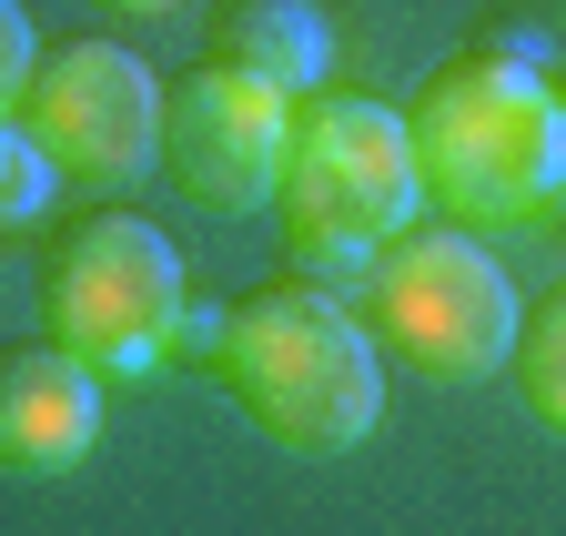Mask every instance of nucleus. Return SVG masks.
Masks as SVG:
<instances>
[{
	"instance_id": "obj_1",
	"label": "nucleus",
	"mask_w": 566,
	"mask_h": 536,
	"mask_svg": "<svg viewBox=\"0 0 566 536\" xmlns=\"http://www.w3.org/2000/svg\"><path fill=\"white\" fill-rule=\"evenodd\" d=\"M212 375L283 455H344L385 416V345L324 284H253L212 334Z\"/></svg>"
},
{
	"instance_id": "obj_2",
	"label": "nucleus",
	"mask_w": 566,
	"mask_h": 536,
	"mask_svg": "<svg viewBox=\"0 0 566 536\" xmlns=\"http://www.w3.org/2000/svg\"><path fill=\"white\" fill-rule=\"evenodd\" d=\"M415 132V172L424 192L465 223V233H516L546 223L566 192V102L506 51H465L405 112Z\"/></svg>"
},
{
	"instance_id": "obj_3",
	"label": "nucleus",
	"mask_w": 566,
	"mask_h": 536,
	"mask_svg": "<svg viewBox=\"0 0 566 536\" xmlns=\"http://www.w3.org/2000/svg\"><path fill=\"white\" fill-rule=\"evenodd\" d=\"M415 132L395 102L365 92H314L294 102V153L273 182V223L294 243V263H375L415 223Z\"/></svg>"
},
{
	"instance_id": "obj_4",
	"label": "nucleus",
	"mask_w": 566,
	"mask_h": 536,
	"mask_svg": "<svg viewBox=\"0 0 566 536\" xmlns=\"http://www.w3.org/2000/svg\"><path fill=\"white\" fill-rule=\"evenodd\" d=\"M516 284L465 223H405L365 263V324L415 385H475L516 355Z\"/></svg>"
},
{
	"instance_id": "obj_5",
	"label": "nucleus",
	"mask_w": 566,
	"mask_h": 536,
	"mask_svg": "<svg viewBox=\"0 0 566 536\" xmlns=\"http://www.w3.org/2000/svg\"><path fill=\"white\" fill-rule=\"evenodd\" d=\"M41 324L92 375H142L182 324V263H172L163 223H142V213L61 223L41 253Z\"/></svg>"
},
{
	"instance_id": "obj_6",
	"label": "nucleus",
	"mask_w": 566,
	"mask_h": 536,
	"mask_svg": "<svg viewBox=\"0 0 566 536\" xmlns=\"http://www.w3.org/2000/svg\"><path fill=\"white\" fill-rule=\"evenodd\" d=\"M21 132L51 153L61 182L132 192L142 172H163V82L122 41H61L21 92Z\"/></svg>"
},
{
	"instance_id": "obj_7",
	"label": "nucleus",
	"mask_w": 566,
	"mask_h": 536,
	"mask_svg": "<svg viewBox=\"0 0 566 536\" xmlns=\"http://www.w3.org/2000/svg\"><path fill=\"white\" fill-rule=\"evenodd\" d=\"M294 153V92H273L233 61H192L163 92V172L192 213H253L273 203Z\"/></svg>"
},
{
	"instance_id": "obj_8",
	"label": "nucleus",
	"mask_w": 566,
	"mask_h": 536,
	"mask_svg": "<svg viewBox=\"0 0 566 536\" xmlns=\"http://www.w3.org/2000/svg\"><path fill=\"white\" fill-rule=\"evenodd\" d=\"M102 445V375L71 345H0V476H71Z\"/></svg>"
},
{
	"instance_id": "obj_9",
	"label": "nucleus",
	"mask_w": 566,
	"mask_h": 536,
	"mask_svg": "<svg viewBox=\"0 0 566 536\" xmlns=\"http://www.w3.org/2000/svg\"><path fill=\"white\" fill-rule=\"evenodd\" d=\"M202 61H233V72H253V82H273V92L314 102L324 61H334V21H324V0H223V11H212V51H202Z\"/></svg>"
},
{
	"instance_id": "obj_10",
	"label": "nucleus",
	"mask_w": 566,
	"mask_h": 536,
	"mask_svg": "<svg viewBox=\"0 0 566 536\" xmlns=\"http://www.w3.org/2000/svg\"><path fill=\"white\" fill-rule=\"evenodd\" d=\"M506 375H516V406H526L546 435H566V284L536 294V304L516 314V355H506Z\"/></svg>"
},
{
	"instance_id": "obj_11",
	"label": "nucleus",
	"mask_w": 566,
	"mask_h": 536,
	"mask_svg": "<svg viewBox=\"0 0 566 536\" xmlns=\"http://www.w3.org/2000/svg\"><path fill=\"white\" fill-rule=\"evenodd\" d=\"M51 192H61L51 153L21 132V112H0V243H11V233H31V223L51 213Z\"/></svg>"
},
{
	"instance_id": "obj_12",
	"label": "nucleus",
	"mask_w": 566,
	"mask_h": 536,
	"mask_svg": "<svg viewBox=\"0 0 566 536\" xmlns=\"http://www.w3.org/2000/svg\"><path fill=\"white\" fill-rule=\"evenodd\" d=\"M31 72H41V51H31V11H21V0H0V112H21Z\"/></svg>"
},
{
	"instance_id": "obj_13",
	"label": "nucleus",
	"mask_w": 566,
	"mask_h": 536,
	"mask_svg": "<svg viewBox=\"0 0 566 536\" xmlns=\"http://www.w3.org/2000/svg\"><path fill=\"white\" fill-rule=\"evenodd\" d=\"M112 11H132V21H163V11H172V0H112Z\"/></svg>"
}]
</instances>
